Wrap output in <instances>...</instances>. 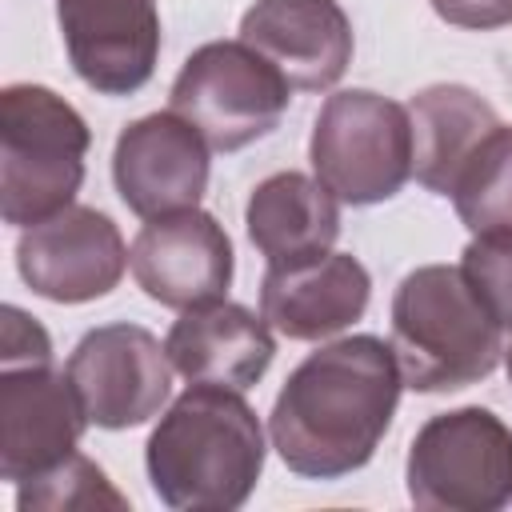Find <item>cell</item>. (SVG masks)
<instances>
[{
  "mask_svg": "<svg viewBox=\"0 0 512 512\" xmlns=\"http://www.w3.org/2000/svg\"><path fill=\"white\" fill-rule=\"evenodd\" d=\"M400 364L380 336H344L304 356L276 392L268 436L280 460L308 480L364 468L400 404Z\"/></svg>",
  "mask_w": 512,
  "mask_h": 512,
  "instance_id": "cell-1",
  "label": "cell"
},
{
  "mask_svg": "<svg viewBox=\"0 0 512 512\" xmlns=\"http://www.w3.org/2000/svg\"><path fill=\"white\" fill-rule=\"evenodd\" d=\"M152 492L176 512H232L264 472V432L236 388L188 384L144 448Z\"/></svg>",
  "mask_w": 512,
  "mask_h": 512,
  "instance_id": "cell-2",
  "label": "cell"
},
{
  "mask_svg": "<svg viewBox=\"0 0 512 512\" xmlns=\"http://www.w3.org/2000/svg\"><path fill=\"white\" fill-rule=\"evenodd\" d=\"M392 352L416 392H456L496 372L504 324L464 268L424 264L392 296Z\"/></svg>",
  "mask_w": 512,
  "mask_h": 512,
  "instance_id": "cell-3",
  "label": "cell"
},
{
  "mask_svg": "<svg viewBox=\"0 0 512 512\" xmlns=\"http://www.w3.org/2000/svg\"><path fill=\"white\" fill-rule=\"evenodd\" d=\"M92 132L84 116L44 84L0 92V216L16 228L68 208L84 184Z\"/></svg>",
  "mask_w": 512,
  "mask_h": 512,
  "instance_id": "cell-4",
  "label": "cell"
},
{
  "mask_svg": "<svg viewBox=\"0 0 512 512\" xmlns=\"http://www.w3.org/2000/svg\"><path fill=\"white\" fill-rule=\"evenodd\" d=\"M308 160L340 204L364 208L392 200L412 176L408 108L368 88L328 96L312 124Z\"/></svg>",
  "mask_w": 512,
  "mask_h": 512,
  "instance_id": "cell-5",
  "label": "cell"
},
{
  "mask_svg": "<svg viewBox=\"0 0 512 512\" xmlns=\"http://www.w3.org/2000/svg\"><path fill=\"white\" fill-rule=\"evenodd\" d=\"M404 476L424 512L512 508V428L488 408L440 412L416 432Z\"/></svg>",
  "mask_w": 512,
  "mask_h": 512,
  "instance_id": "cell-6",
  "label": "cell"
},
{
  "mask_svg": "<svg viewBox=\"0 0 512 512\" xmlns=\"http://www.w3.org/2000/svg\"><path fill=\"white\" fill-rule=\"evenodd\" d=\"M292 100V84L244 40L200 44L172 80L168 108L184 116L212 152H236L268 136Z\"/></svg>",
  "mask_w": 512,
  "mask_h": 512,
  "instance_id": "cell-7",
  "label": "cell"
},
{
  "mask_svg": "<svg viewBox=\"0 0 512 512\" xmlns=\"http://www.w3.org/2000/svg\"><path fill=\"white\" fill-rule=\"evenodd\" d=\"M64 376L88 424L108 432L152 420L172 392L168 348L140 324H104L84 332Z\"/></svg>",
  "mask_w": 512,
  "mask_h": 512,
  "instance_id": "cell-8",
  "label": "cell"
},
{
  "mask_svg": "<svg viewBox=\"0 0 512 512\" xmlns=\"http://www.w3.org/2000/svg\"><path fill=\"white\" fill-rule=\"evenodd\" d=\"M128 264L120 228L84 204H68L16 240V268L24 284L56 304H84L108 296Z\"/></svg>",
  "mask_w": 512,
  "mask_h": 512,
  "instance_id": "cell-9",
  "label": "cell"
},
{
  "mask_svg": "<svg viewBox=\"0 0 512 512\" xmlns=\"http://www.w3.org/2000/svg\"><path fill=\"white\" fill-rule=\"evenodd\" d=\"M128 268L156 304L200 308L224 300L232 284V240L200 208L152 216L128 248Z\"/></svg>",
  "mask_w": 512,
  "mask_h": 512,
  "instance_id": "cell-10",
  "label": "cell"
},
{
  "mask_svg": "<svg viewBox=\"0 0 512 512\" xmlns=\"http://www.w3.org/2000/svg\"><path fill=\"white\" fill-rule=\"evenodd\" d=\"M112 180L120 200L144 220L200 208L208 188V140L172 108L140 116L116 136Z\"/></svg>",
  "mask_w": 512,
  "mask_h": 512,
  "instance_id": "cell-11",
  "label": "cell"
},
{
  "mask_svg": "<svg viewBox=\"0 0 512 512\" xmlns=\"http://www.w3.org/2000/svg\"><path fill=\"white\" fill-rule=\"evenodd\" d=\"M60 36L76 76L100 96L144 88L160 56L156 0H56Z\"/></svg>",
  "mask_w": 512,
  "mask_h": 512,
  "instance_id": "cell-12",
  "label": "cell"
},
{
  "mask_svg": "<svg viewBox=\"0 0 512 512\" xmlns=\"http://www.w3.org/2000/svg\"><path fill=\"white\" fill-rule=\"evenodd\" d=\"M0 368V476L20 484L72 456L88 416L68 376L52 372V360Z\"/></svg>",
  "mask_w": 512,
  "mask_h": 512,
  "instance_id": "cell-13",
  "label": "cell"
},
{
  "mask_svg": "<svg viewBox=\"0 0 512 512\" xmlns=\"http://www.w3.org/2000/svg\"><path fill=\"white\" fill-rule=\"evenodd\" d=\"M240 40L280 68L300 92L332 88L352 64V20L336 0H256L240 16Z\"/></svg>",
  "mask_w": 512,
  "mask_h": 512,
  "instance_id": "cell-14",
  "label": "cell"
},
{
  "mask_svg": "<svg viewBox=\"0 0 512 512\" xmlns=\"http://www.w3.org/2000/svg\"><path fill=\"white\" fill-rule=\"evenodd\" d=\"M372 276L352 252H324L264 272L260 316L288 340H324L364 316Z\"/></svg>",
  "mask_w": 512,
  "mask_h": 512,
  "instance_id": "cell-15",
  "label": "cell"
},
{
  "mask_svg": "<svg viewBox=\"0 0 512 512\" xmlns=\"http://www.w3.org/2000/svg\"><path fill=\"white\" fill-rule=\"evenodd\" d=\"M164 348L172 368L188 384H220L236 392L252 388L276 356L268 320L228 300L184 308L180 320L168 328Z\"/></svg>",
  "mask_w": 512,
  "mask_h": 512,
  "instance_id": "cell-16",
  "label": "cell"
},
{
  "mask_svg": "<svg viewBox=\"0 0 512 512\" xmlns=\"http://www.w3.org/2000/svg\"><path fill=\"white\" fill-rule=\"evenodd\" d=\"M244 228L268 268L332 252L340 236V200L308 172H272L244 208Z\"/></svg>",
  "mask_w": 512,
  "mask_h": 512,
  "instance_id": "cell-17",
  "label": "cell"
},
{
  "mask_svg": "<svg viewBox=\"0 0 512 512\" xmlns=\"http://www.w3.org/2000/svg\"><path fill=\"white\" fill-rule=\"evenodd\" d=\"M408 120H412V176L436 196L452 192V180L460 176L468 156L500 124L496 108L464 84L420 88L408 100Z\"/></svg>",
  "mask_w": 512,
  "mask_h": 512,
  "instance_id": "cell-18",
  "label": "cell"
},
{
  "mask_svg": "<svg viewBox=\"0 0 512 512\" xmlns=\"http://www.w3.org/2000/svg\"><path fill=\"white\" fill-rule=\"evenodd\" d=\"M472 236L512 232V124H496L468 156L448 192Z\"/></svg>",
  "mask_w": 512,
  "mask_h": 512,
  "instance_id": "cell-19",
  "label": "cell"
},
{
  "mask_svg": "<svg viewBox=\"0 0 512 512\" xmlns=\"http://www.w3.org/2000/svg\"><path fill=\"white\" fill-rule=\"evenodd\" d=\"M16 508L20 512H76V508H128V496L112 488L104 468H96L88 456L72 452L60 464L28 476L16 484Z\"/></svg>",
  "mask_w": 512,
  "mask_h": 512,
  "instance_id": "cell-20",
  "label": "cell"
},
{
  "mask_svg": "<svg viewBox=\"0 0 512 512\" xmlns=\"http://www.w3.org/2000/svg\"><path fill=\"white\" fill-rule=\"evenodd\" d=\"M460 268L468 272L484 304L496 312V320L512 328V232L472 236L460 256Z\"/></svg>",
  "mask_w": 512,
  "mask_h": 512,
  "instance_id": "cell-21",
  "label": "cell"
},
{
  "mask_svg": "<svg viewBox=\"0 0 512 512\" xmlns=\"http://www.w3.org/2000/svg\"><path fill=\"white\" fill-rule=\"evenodd\" d=\"M24 360H52V340L24 308L4 304V312H0V364H24Z\"/></svg>",
  "mask_w": 512,
  "mask_h": 512,
  "instance_id": "cell-22",
  "label": "cell"
},
{
  "mask_svg": "<svg viewBox=\"0 0 512 512\" xmlns=\"http://www.w3.org/2000/svg\"><path fill=\"white\" fill-rule=\"evenodd\" d=\"M428 4L452 28L488 32V28L512 24V0H428Z\"/></svg>",
  "mask_w": 512,
  "mask_h": 512,
  "instance_id": "cell-23",
  "label": "cell"
},
{
  "mask_svg": "<svg viewBox=\"0 0 512 512\" xmlns=\"http://www.w3.org/2000/svg\"><path fill=\"white\" fill-rule=\"evenodd\" d=\"M504 364H508V380H512V340L504 344Z\"/></svg>",
  "mask_w": 512,
  "mask_h": 512,
  "instance_id": "cell-24",
  "label": "cell"
}]
</instances>
